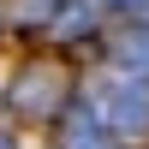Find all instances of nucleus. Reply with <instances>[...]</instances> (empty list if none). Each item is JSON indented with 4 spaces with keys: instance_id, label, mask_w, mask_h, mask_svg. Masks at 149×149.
Masks as SVG:
<instances>
[{
    "instance_id": "nucleus-1",
    "label": "nucleus",
    "mask_w": 149,
    "mask_h": 149,
    "mask_svg": "<svg viewBox=\"0 0 149 149\" xmlns=\"http://www.w3.org/2000/svg\"><path fill=\"white\" fill-rule=\"evenodd\" d=\"M48 90L60 95V66H30L18 84V107L24 113H48Z\"/></svg>"
},
{
    "instance_id": "nucleus-2",
    "label": "nucleus",
    "mask_w": 149,
    "mask_h": 149,
    "mask_svg": "<svg viewBox=\"0 0 149 149\" xmlns=\"http://www.w3.org/2000/svg\"><path fill=\"white\" fill-rule=\"evenodd\" d=\"M0 149H6V143H0Z\"/></svg>"
}]
</instances>
